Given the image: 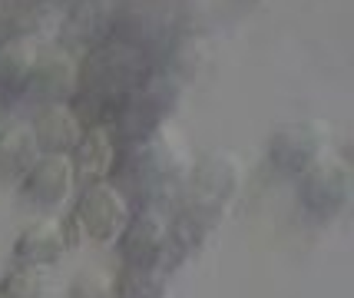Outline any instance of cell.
I'll return each instance as SVG.
<instances>
[{"label":"cell","mask_w":354,"mask_h":298,"mask_svg":"<svg viewBox=\"0 0 354 298\" xmlns=\"http://www.w3.org/2000/svg\"><path fill=\"white\" fill-rule=\"evenodd\" d=\"M185 93V80L169 70L166 63H156L149 77L139 83L133 93L123 100V106L113 120V136L116 140H142L153 136L156 129L169 126L172 113L179 110Z\"/></svg>","instance_id":"obj_1"},{"label":"cell","mask_w":354,"mask_h":298,"mask_svg":"<svg viewBox=\"0 0 354 298\" xmlns=\"http://www.w3.org/2000/svg\"><path fill=\"white\" fill-rule=\"evenodd\" d=\"M242 183H245L242 159L232 149H209L205 156L192 159L176 209H189V212H199L212 222H222V216L239 199Z\"/></svg>","instance_id":"obj_2"},{"label":"cell","mask_w":354,"mask_h":298,"mask_svg":"<svg viewBox=\"0 0 354 298\" xmlns=\"http://www.w3.org/2000/svg\"><path fill=\"white\" fill-rule=\"evenodd\" d=\"M351 166L335 149L298 176V203L315 222H335L351 205Z\"/></svg>","instance_id":"obj_3"},{"label":"cell","mask_w":354,"mask_h":298,"mask_svg":"<svg viewBox=\"0 0 354 298\" xmlns=\"http://www.w3.org/2000/svg\"><path fill=\"white\" fill-rule=\"evenodd\" d=\"M331 126L322 120H295V123H281L268 136V162L272 169L281 176H298L311 169L318 159L331 153Z\"/></svg>","instance_id":"obj_4"},{"label":"cell","mask_w":354,"mask_h":298,"mask_svg":"<svg viewBox=\"0 0 354 298\" xmlns=\"http://www.w3.org/2000/svg\"><path fill=\"white\" fill-rule=\"evenodd\" d=\"M129 212H133V203L109 179L86 183L77 199V209H73L80 229H83V239H90L96 245L116 242L120 232H123L126 219H129Z\"/></svg>","instance_id":"obj_5"},{"label":"cell","mask_w":354,"mask_h":298,"mask_svg":"<svg viewBox=\"0 0 354 298\" xmlns=\"http://www.w3.org/2000/svg\"><path fill=\"white\" fill-rule=\"evenodd\" d=\"M77 186V169L70 153H40L27 173L20 176V196L37 209H60Z\"/></svg>","instance_id":"obj_6"},{"label":"cell","mask_w":354,"mask_h":298,"mask_svg":"<svg viewBox=\"0 0 354 298\" xmlns=\"http://www.w3.org/2000/svg\"><path fill=\"white\" fill-rule=\"evenodd\" d=\"M120 10H123V0H70L60 27L63 47L86 53L96 44L109 40Z\"/></svg>","instance_id":"obj_7"},{"label":"cell","mask_w":354,"mask_h":298,"mask_svg":"<svg viewBox=\"0 0 354 298\" xmlns=\"http://www.w3.org/2000/svg\"><path fill=\"white\" fill-rule=\"evenodd\" d=\"M166 232H169V212H162L156 205H133L123 232L116 239L123 266H156L159 252L166 245Z\"/></svg>","instance_id":"obj_8"},{"label":"cell","mask_w":354,"mask_h":298,"mask_svg":"<svg viewBox=\"0 0 354 298\" xmlns=\"http://www.w3.org/2000/svg\"><path fill=\"white\" fill-rule=\"evenodd\" d=\"M176 27L172 20L162 10H153V7H126L116 17V27H113V37L126 40L129 47L142 50L153 63H162L166 53H169L172 40H176Z\"/></svg>","instance_id":"obj_9"},{"label":"cell","mask_w":354,"mask_h":298,"mask_svg":"<svg viewBox=\"0 0 354 298\" xmlns=\"http://www.w3.org/2000/svg\"><path fill=\"white\" fill-rule=\"evenodd\" d=\"M73 90H77V63L70 60V50L46 44L33 63L30 80H27L20 100H37L44 106L53 100H70Z\"/></svg>","instance_id":"obj_10"},{"label":"cell","mask_w":354,"mask_h":298,"mask_svg":"<svg viewBox=\"0 0 354 298\" xmlns=\"http://www.w3.org/2000/svg\"><path fill=\"white\" fill-rule=\"evenodd\" d=\"M30 129L37 136L40 153H73V146L80 142L86 126L80 123V116L66 100H53V103H44L37 110Z\"/></svg>","instance_id":"obj_11"},{"label":"cell","mask_w":354,"mask_h":298,"mask_svg":"<svg viewBox=\"0 0 354 298\" xmlns=\"http://www.w3.org/2000/svg\"><path fill=\"white\" fill-rule=\"evenodd\" d=\"M116 146L120 140L113 136L109 126H90L83 129L80 142L73 146V169H77V183H103L113 176V166H116Z\"/></svg>","instance_id":"obj_12"},{"label":"cell","mask_w":354,"mask_h":298,"mask_svg":"<svg viewBox=\"0 0 354 298\" xmlns=\"http://www.w3.org/2000/svg\"><path fill=\"white\" fill-rule=\"evenodd\" d=\"M44 47L46 44H37L30 37H17V33L0 37V96L3 100H17L24 93L33 63Z\"/></svg>","instance_id":"obj_13"},{"label":"cell","mask_w":354,"mask_h":298,"mask_svg":"<svg viewBox=\"0 0 354 298\" xmlns=\"http://www.w3.org/2000/svg\"><path fill=\"white\" fill-rule=\"evenodd\" d=\"M66 242H63V229L60 222L53 219H40L30 222L20 229V236L14 242V262H30V266H57L63 259Z\"/></svg>","instance_id":"obj_14"},{"label":"cell","mask_w":354,"mask_h":298,"mask_svg":"<svg viewBox=\"0 0 354 298\" xmlns=\"http://www.w3.org/2000/svg\"><path fill=\"white\" fill-rule=\"evenodd\" d=\"M40 156V146L30 123H10L0 129V176L20 179Z\"/></svg>","instance_id":"obj_15"},{"label":"cell","mask_w":354,"mask_h":298,"mask_svg":"<svg viewBox=\"0 0 354 298\" xmlns=\"http://www.w3.org/2000/svg\"><path fill=\"white\" fill-rule=\"evenodd\" d=\"M169 275L159 266H123V275L113 282V298H166Z\"/></svg>","instance_id":"obj_16"},{"label":"cell","mask_w":354,"mask_h":298,"mask_svg":"<svg viewBox=\"0 0 354 298\" xmlns=\"http://www.w3.org/2000/svg\"><path fill=\"white\" fill-rule=\"evenodd\" d=\"M46 288H50L46 266L14 262L0 275V298H44Z\"/></svg>","instance_id":"obj_17"},{"label":"cell","mask_w":354,"mask_h":298,"mask_svg":"<svg viewBox=\"0 0 354 298\" xmlns=\"http://www.w3.org/2000/svg\"><path fill=\"white\" fill-rule=\"evenodd\" d=\"M70 298H113V279L103 272H80L70 285Z\"/></svg>","instance_id":"obj_18"}]
</instances>
